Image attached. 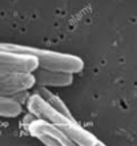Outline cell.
<instances>
[{
  "label": "cell",
  "mask_w": 137,
  "mask_h": 146,
  "mask_svg": "<svg viewBox=\"0 0 137 146\" xmlns=\"http://www.w3.org/2000/svg\"><path fill=\"white\" fill-rule=\"evenodd\" d=\"M0 49L16 52V53L32 54L37 58L39 66L45 69L60 70V72L68 73H79L84 68V61L75 54L60 53L48 49H40L29 45H21V44H12V42H0Z\"/></svg>",
  "instance_id": "obj_1"
},
{
  "label": "cell",
  "mask_w": 137,
  "mask_h": 146,
  "mask_svg": "<svg viewBox=\"0 0 137 146\" xmlns=\"http://www.w3.org/2000/svg\"><path fill=\"white\" fill-rule=\"evenodd\" d=\"M25 129L32 137L48 146H73L75 143L55 123L41 118H35L28 123Z\"/></svg>",
  "instance_id": "obj_2"
},
{
  "label": "cell",
  "mask_w": 137,
  "mask_h": 146,
  "mask_svg": "<svg viewBox=\"0 0 137 146\" xmlns=\"http://www.w3.org/2000/svg\"><path fill=\"white\" fill-rule=\"evenodd\" d=\"M36 68H39V61L32 54L0 49V72L32 73Z\"/></svg>",
  "instance_id": "obj_3"
},
{
  "label": "cell",
  "mask_w": 137,
  "mask_h": 146,
  "mask_svg": "<svg viewBox=\"0 0 137 146\" xmlns=\"http://www.w3.org/2000/svg\"><path fill=\"white\" fill-rule=\"evenodd\" d=\"M25 106H27L28 111L32 113L36 118L45 119V121H49V122L55 123V125L72 121L68 117H65L63 113H60L56 108H53L49 102H47L43 97L39 96L37 93H32L31 94Z\"/></svg>",
  "instance_id": "obj_4"
},
{
  "label": "cell",
  "mask_w": 137,
  "mask_h": 146,
  "mask_svg": "<svg viewBox=\"0 0 137 146\" xmlns=\"http://www.w3.org/2000/svg\"><path fill=\"white\" fill-rule=\"evenodd\" d=\"M36 85L32 73H11L0 72V92L5 93L11 98L16 92L29 90Z\"/></svg>",
  "instance_id": "obj_5"
},
{
  "label": "cell",
  "mask_w": 137,
  "mask_h": 146,
  "mask_svg": "<svg viewBox=\"0 0 137 146\" xmlns=\"http://www.w3.org/2000/svg\"><path fill=\"white\" fill-rule=\"evenodd\" d=\"M36 80V85H43V86H55V88H61V86H69L73 82V73L60 72V70L45 69V68H36L32 72Z\"/></svg>",
  "instance_id": "obj_6"
},
{
  "label": "cell",
  "mask_w": 137,
  "mask_h": 146,
  "mask_svg": "<svg viewBox=\"0 0 137 146\" xmlns=\"http://www.w3.org/2000/svg\"><path fill=\"white\" fill-rule=\"evenodd\" d=\"M57 126L69 137L75 145L80 146H104L99 138H96L91 131L85 130L79 125L77 121H68L65 123H59Z\"/></svg>",
  "instance_id": "obj_7"
},
{
  "label": "cell",
  "mask_w": 137,
  "mask_h": 146,
  "mask_svg": "<svg viewBox=\"0 0 137 146\" xmlns=\"http://www.w3.org/2000/svg\"><path fill=\"white\" fill-rule=\"evenodd\" d=\"M33 93H37L40 97H43L44 100L47 101V102H49L53 108H56L57 110L60 111V113H63V114L65 115V117H68L69 119H72V121H76L75 119V117L72 115V113H71V110H69L68 108H67V105L64 104V101L61 100L60 97H57L55 93H52L48 89V86H43V85H35L33 88Z\"/></svg>",
  "instance_id": "obj_8"
},
{
  "label": "cell",
  "mask_w": 137,
  "mask_h": 146,
  "mask_svg": "<svg viewBox=\"0 0 137 146\" xmlns=\"http://www.w3.org/2000/svg\"><path fill=\"white\" fill-rule=\"evenodd\" d=\"M23 113V105L9 97H0V117L15 118Z\"/></svg>",
  "instance_id": "obj_9"
}]
</instances>
